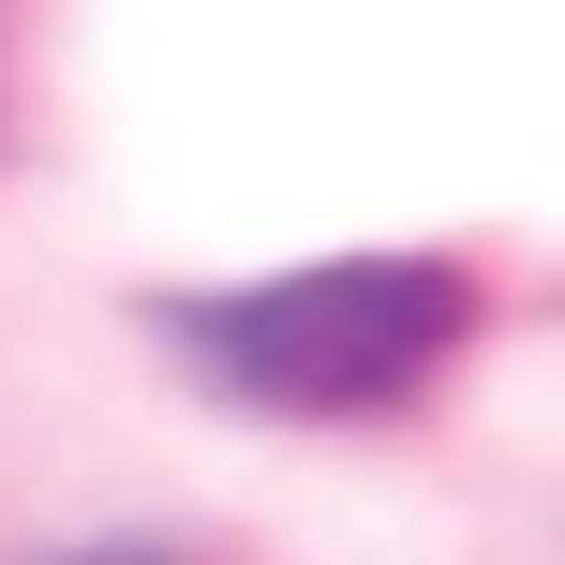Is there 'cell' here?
I'll use <instances>...</instances> for the list:
<instances>
[{
	"label": "cell",
	"mask_w": 565,
	"mask_h": 565,
	"mask_svg": "<svg viewBox=\"0 0 565 565\" xmlns=\"http://www.w3.org/2000/svg\"><path fill=\"white\" fill-rule=\"evenodd\" d=\"M461 268L431 254H342V268H282L238 282V298H179L164 342L209 372V387L268 402V417H372V402L431 387L461 342Z\"/></svg>",
	"instance_id": "1"
},
{
	"label": "cell",
	"mask_w": 565,
	"mask_h": 565,
	"mask_svg": "<svg viewBox=\"0 0 565 565\" xmlns=\"http://www.w3.org/2000/svg\"><path fill=\"white\" fill-rule=\"evenodd\" d=\"M105 565H149V551H105Z\"/></svg>",
	"instance_id": "2"
}]
</instances>
